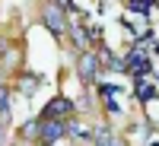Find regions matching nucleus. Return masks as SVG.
<instances>
[{
  "instance_id": "nucleus-1",
  "label": "nucleus",
  "mask_w": 159,
  "mask_h": 146,
  "mask_svg": "<svg viewBox=\"0 0 159 146\" xmlns=\"http://www.w3.org/2000/svg\"><path fill=\"white\" fill-rule=\"evenodd\" d=\"M64 114H73V102H70L67 95H54V99L42 108L38 117H42V121H61Z\"/></svg>"
},
{
  "instance_id": "nucleus-2",
  "label": "nucleus",
  "mask_w": 159,
  "mask_h": 146,
  "mask_svg": "<svg viewBox=\"0 0 159 146\" xmlns=\"http://www.w3.org/2000/svg\"><path fill=\"white\" fill-rule=\"evenodd\" d=\"M42 22H45V29L51 32V35H64L67 32V13H64L61 7H45V13H42Z\"/></svg>"
},
{
  "instance_id": "nucleus-3",
  "label": "nucleus",
  "mask_w": 159,
  "mask_h": 146,
  "mask_svg": "<svg viewBox=\"0 0 159 146\" xmlns=\"http://www.w3.org/2000/svg\"><path fill=\"white\" fill-rule=\"evenodd\" d=\"M64 134H67L64 121H42L38 117V140H42V146H54Z\"/></svg>"
},
{
  "instance_id": "nucleus-4",
  "label": "nucleus",
  "mask_w": 159,
  "mask_h": 146,
  "mask_svg": "<svg viewBox=\"0 0 159 146\" xmlns=\"http://www.w3.org/2000/svg\"><path fill=\"white\" fill-rule=\"evenodd\" d=\"M76 73H80V79L89 86L92 79H96V73H99V54L83 51V54H80V64H76Z\"/></svg>"
},
{
  "instance_id": "nucleus-5",
  "label": "nucleus",
  "mask_w": 159,
  "mask_h": 146,
  "mask_svg": "<svg viewBox=\"0 0 159 146\" xmlns=\"http://www.w3.org/2000/svg\"><path fill=\"white\" fill-rule=\"evenodd\" d=\"M89 143H92V146H121V143L111 137V130H108V127H96V130H92V140H89Z\"/></svg>"
},
{
  "instance_id": "nucleus-6",
  "label": "nucleus",
  "mask_w": 159,
  "mask_h": 146,
  "mask_svg": "<svg viewBox=\"0 0 159 146\" xmlns=\"http://www.w3.org/2000/svg\"><path fill=\"white\" fill-rule=\"evenodd\" d=\"M124 67H127V70H134V73H147V70H150V57H147V54H140V51H134V54L127 57Z\"/></svg>"
},
{
  "instance_id": "nucleus-7",
  "label": "nucleus",
  "mask_w": 159,
  "mask_h": 146,
  "mask_svg": "<svg viewBox=\"0 0 159 146\" xmlns=\"http://www.w3.org/2000/svg\"><path fill=\"white\" fill-rule=\"evenodd\" d=\"M0 121L10 124V86H0Z\"/></svg>"
},
{
  "instance_id": "nucleus-8",
  "label": "nucleus",
  "mask_w": 159,
  "mask_h": 146,
  "mask_svg": "<svg viewBox=\"0 0 159 146\" xmlns=\"http://www.w3.org/2000/svg\"><path fill=\"white\" fill-rule=\"evenodd\" d=\"M38 83H42V79H38L35 73H25V76H22V83H19V92H22V95H32Z\"/></svg>"
},
{
  "instance_id": "nucleus-9",
  "label": "nucleus",
  "mask_w": 159,
  "mask_h": 146,
  "mask_svg": "<svg viewBox=\"0 0 159 146\" xmlns=\"http://www.w3.org/2000/svg\"><path fill=\"white\" fill-rule=\"evenodd\" d=\"M159 92H156V86L153 83H137V99L140 102H150V99H156Z\"/></svg>"
},
{
  "instance_id": "nucleus-10",
  "label": "nucleus",
  "mask_w": 159,
  "mask_h": 146,
  "mask_svg": "<svg viewBox=\"0 0 159 146\" xmlns=\"http://www.w3.org/2000/svg\"><path fill=\"white\" fill-rule=\"evenodd\" d=\"M73 45H76V48H86V45H89V32L83 29V25H76V29H73Z\"/></svg>"
},
{
  "instance_id": "nucleus-11",
  "label": "nucleus",
  "mask_w": 159,
  "mask_h": 146,
  "mask_svg": "<svg viewBox=\"0 0 159 146\" xmlns=\"http://www.w3.org/2000/svg\"><path fill=\"white\" fill-rule=\"evenodd\" d=\"M99 92H102L105 99H111L115 92H118V86H111V83H102V86H99Z\"/></svg>"
},
{
  "instance_id": "nucleus-12",
  "label": "nucleus",
  "mask_w": 159,
  "mask_h": 146,
  "mask_svg": "<svg viewBox=\"0 0 159 146\" xmlns=\"http://www.w3.org/2000/svg\"><path fill=\"white\" fill-rule=\"evenodd\" d=\"M22 134L25 137H38V121H29V124L22 127Z\"/></svg>"
},
{
  "instance_id": "nucleus-13",
  "label": "nucleus",
  "mask_w": 159,
  "mask_h": 146,
  "mask_svg": "<svg viewBox=\"0 0 159 146\" xmlns=\"http://www.w3.org/2000/svg\"><path fill=\"white\" fill-rule=\"evenodd\" d=\"M105 108H108V111H111V114H115V111H118V114H121V105H118V102H115V99H108V102H105Z\"/></svg>"
},
{
  "instance_id": "nucleus-14",
  "label": "nucleus",
  "mask_w": 159,
  "mask_h": 146,
  "mask_svg": "<svg viewBox=\"0 0 159 146\" xmlns=\"http://www.w3.org/2000/svg\"><path fill=\"white\" fill-rule=\"evenodd\" d=\"M54 7H61L64 13H67V10H73V0H54Z\"/></svg>"
},
{
  "instance_id": "nucleus-15",
  "label": "nucleus",
  "mask_w": 159,
  "mask_h": 146,
  "mask_svg": "<svg viewBox=\"0 0 159 146\" xmlns=\"http://www.w3.org/2000/svg\"><path fill=\"white\" fill-rule=\"evenodd\" d=\"M3 137H7V124L0 121V143H3Z\"/></svg>"
}]
</instances>
